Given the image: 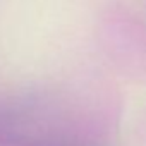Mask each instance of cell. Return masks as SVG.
<instances>
[{"instance_id":"1","label":"cell","mask_w":146,"mask_h":146,"mask_svg":"<svg viewBox=\"0 0 146 146\" xmlns=\"http://www.w3.org/2000/svg\"><path fill=\"white\" fill-rule=\"evenodd\" d=\"M0 146H98L70 119L29 112L0 110Z\"/></svg>"}]
</instances>
